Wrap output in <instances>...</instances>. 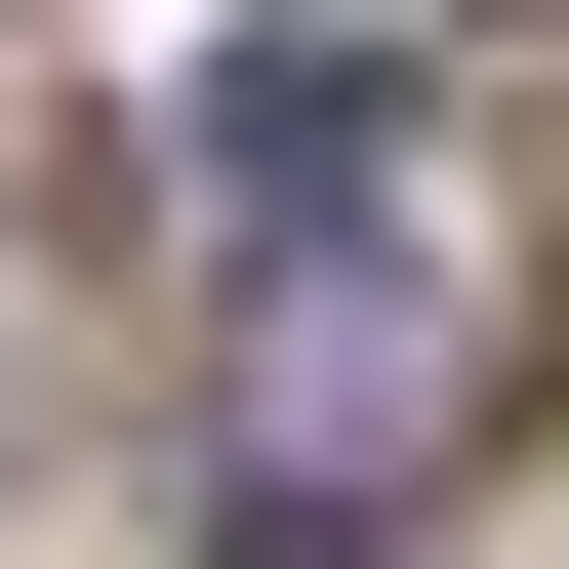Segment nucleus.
Returning a JSON list of instances; mask_svg holds the SVG:
<instances>
[{
  "mask_svg": "<svg viewBox=\"0 0 569 569\" xmlns=\"http://www.w3.org/2000/svg\"><path fill=\"white\" fill-rule=\"evenodd\" d=\"M488 407H529V244H488V203H407V244H284V284H244V488H284V529H407Z\"/></svg>",
  "mask_w": 569,
  "mask_h": 569,
  "instance_id": "nucleus-1",
  "label": "nucleus"
},
{
  "mask_svg": "<svg viewBox=\"0 0 569 569\" xmlns=\"http://www.w3.org/2000/svg\"><path fill=\"white\" fill-rule=\"evenodd\" d=\"M203 203H244V284H284V244H407V203H448L407 41H244V82H203Z\"/></svg>",
  "mask_w": 569,
  "mask_h": 569,
  "instance_id": "nucleus-2",
  "label": "nucleus"
}]
</instances>
